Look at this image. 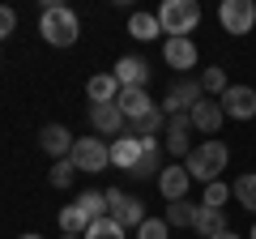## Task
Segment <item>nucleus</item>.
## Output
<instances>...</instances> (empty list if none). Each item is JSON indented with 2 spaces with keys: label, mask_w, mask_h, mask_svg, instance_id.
<instances>
[{
  "label": "nucleus",
  "mask_w": 256,
  "mask_h": 239,
  "mask_svg": "<svg viewBox=\"0 0 256 239\" xmlns=\"http://www.w3.org/2000/svg\"><path fill=\"white\" fill-rule=\"evenodd\" d=\"M38 34L52 47H73L77 34H82V18H77L68 4L52 0V4H43V13H38Z\"/></svg>",
  "instance_id": "obj_1"
},
{
  "label": "nucleus",
  "mask_w": 256,
  "mask_h": 239,
  "mask_svg": "<svg viewBox=\"0 0 256 239\" xmlns=\"http://www.w3.org/2000/svg\"><path fill=\"white\" fill-rule=\"evenodd\" d=\"M226 162H230V150L222 146L218 137H214V141H201V146H192V154L184 158V171H188L192 180H201V184H214V180L226 171Z\"/></svg>",
  "instance_id": "obj_2"
},
{
  "label": "nucleus",
  "mask_w": 256,
  "mask_h": 239,
  "mask_svg": "<svg viewBox=\"0 0 256 239\" xmlns=\"http://www.w3.org/2000/svg\"><path fill=\"white\" fill-rule=\"evenodd\" d=\"M158 22H162L166 38H188L192 30L201 26V4H196V0H162Z\"/></svg>",
  "instance_id": "obj_3"
},
{
  "label": "nucleus",
  "mask_w": 256,
  "mask_h": 239,
  "mask_svg": "<svg viewBox=\"0 0 256 239\" xmlns=\"http://www.w3.org/2000/svg\"><path fill=\"white\" fill-rule=\"evenodd\" d=\"M107 218L111 222H120L124 230H137L141 222H146V201L141 196H128V192H120V188H107Z\"/></svg>",
  "instance_id": "obj_4"
},
{
  "label": "nucleus",
  "mask_w": 256,
  "mask_h": 239,
  "mask_svg": "<svg viewBox=\"0 0 256 239\" xmlns=\"http://www.w3.org/2000/svg\"><path fill=\"white\" fill-rule=\"evenodd\" d=\"M73 166L77 171H86V175H98V171H107L111 166V146L102 137H77V146H73Z\"/></svg>",
  "instance_id": "obj_5"
},
{
  "label": "nucleus",
  "mask_w": 256,
  "mask_h": 239,
  "mask_svg": "<svg viewBox=\"0 0 256 239\" xmlns=\"http://www.w3.org/2000/svg\"><path fill=\"white\" fill-rule=\"evenodd\" d=\"M201 98H205V90H201V82H196V77H175L171 90H166V98L158 102V107H162L166 116H188Z\"/></svg>",
  "instance_id": "obj_6"
},
{
  "label": "nucleus",
  "mask_w": 256,
  "mask_h": 239,
  "mask_svg": "<svg viewBox=\"0 0 256 239\" xmlns=\"http://www.w3.org/2000/svg\"><path fill=\"white\" fill-rule=\"evenodd\" d=\"M218 22H222L226 34H248V30L256 26V4L252 0H222Z\"/></svg>",
  "instance_id": "obj_7"
},
{
  "label": "nucleus",
  "mask_w": 256,
  "mask_h": 239,
  "mask_svg": "<svg viewBox=\"0 0 256 239\" xmlns=\"http://www.w3.org/2000/svg\"><path fill=\"white\" fill-rule=\"evenodd\" d=\"M90 124L98 137H124L128 132V120L116 102H90Z\"/></svg>",
  "instance_id": "obj_8"
},
{
  "label": "nucleus",
  "mask_w": 256,
  "mask_h": 239,
  "mask_svg": "<svg viewBox=\"0 0 256 239\" xmlns=\"http://www.w3.org/2000/svg\"><path fill=\"white\" fill-rule=\"evenodd\" d=\"M192 116H166V128H162V146H166V154H175V158H188L192 154Z\"/></svg>",
  "instance_id": "obj_9"
},
{
  "label": "nucleus",
  "mask_w": 256,
  "mask_h": 239,
  "mask_svg": "<svg viewBox=\"0 0 256 239\" xmlns=\"http://www.w3.org/2000/svg\"><path fill=\"white\" fill-rule=\"evenodd\" d=\"M111 73H116L120 90H146L150 86V64L141 60V56H120Z\"/></svg>",
  "instance_id": "obj_10"
},
{
  "label": "nucleus",
  "mask_w": 256,
  "mask_h": 239,
  "mask_svg": "<svg viewBox=\"0 0 256 239\" xmlns=\"http://www.w3.org/2000/svg\"><path fill=\"white\" fill-rule=\"evenodd\" d=\"M188 116H192V132H205V137L214 141V137H218V128H222V120H226V111H222L218 98H201Z\"/></svg>",
  "instance_id": "obj_11"
},
{
  "label": "nucleus",
  "mask_w": 256,
  "mask_h": 239,
  "mask_svg": "<svg viewBox=\"0 0 256 239\" xmlns=\"http://www.w3.org/2000/svg\"><path fill=\"white\" fill-rule=\"evenodd\" d=\"M218 102H222V111H226L230 120H252L256 116V90L252 86H230Z\"/></svg>",
  "instance_id": "obj_12"
},
{
  "label": "nucleus",
  "mask_w": 256,
  "mask_h": 239,
  "mask_svg": "<svg viewBox=\"0 0 256 239\" xmlns=\"http://www.w3.org/2000/svg\"><path fill=\"white\" fill-rule=\"evenodd\" d=\"M188 188H192V175L184 171V162L162 166V175H158V192L166 196V205H171V201H188Z\"/></svg>",
  "instance_id": "obj_13"
},
{
  "label": "nucleus",
  "mask_w": 256,
  "mask_h": 239,
  "mask_svg": "<svg viewBox=\"0 0 256 239\" xmlns=\"http://www.w3.org/2000/svg\"><path fill=\"white\" fill-rule=\"evenodd\" d=\"M38 146H43V154H52L56 162L60 158H68L73 154V146H77V137L64 124H43V132H38Z\"/></svg>",
  "instance_id": "obj_14"
},
{
  "label": "nucleus",
  "mask_w": 256,
  "mask_h": 239,
  "mask_svg": "<svg viewBox=\"0 0 256 239\" xmlns=\"http://www.w3.org/2000/svg\"><path fill=\"white\" fill-rule=\"evenodd\" d=\"M162 60L171 68H180V77H188V68H196V43H192V38H166Z\"/></svg>",
  "instance_id": "obj_15"
},
{
  "label": "nucleus",
  "mask_w": 256,
  "mask_h": 239,
  "mask_svg": "<svg viewBox=\"0 0 256 239\" xmlns=\"http://www.w3.org/2000/svg\"><path fill=\"white\" fill-rule=\"evenodd\" d=\"M132 180H150V175H162V146H158V137H150V141H141V158H137V166H132Z\"/></svg>",
  "instance_id": "obj_16"
},
{
  "label": "nucleus",
  "mask_w": 256,
  "mask_h": 239,
  "mask_svg": "<svg viewBox=\"0 0 256 239\" xmlns=\"http://www.w3.org/2000/svg\"><path fill=\"white\" fill-rule=\"evenodd\" d=\"M192 230L201 239H218V235H226V214L222 210H210V205H196V222H192Z\"/></svg>",
  "instance_id": "obj_17"
},
{
  "label": "nucleus",
  "mask_w": 256,
  "mask_h": 239,
  "mask_svg": "<svg viewBox=\"0 0 256 239\" xmlns=\"http://www.w3.org/2000/svg\"><path fill=\"white\" fill-rule=\"evenodd\" d=\"M116 107L124 111V120L132 124V120H141V116H150V111L158 107V102H150V94L146 90H120V98H116Z\"/></svg>",
  "instance_id": "obj_18"
},
{
  "label": "nucleus",
  "mask_w": 256,
  "mask_h": 239,
  "mask_svg": "<svg viewBox=\"0 0 256 239\" xmlns=\"http://www.w3.org/2000/svg\"><path fill=\"white\" fill-rule=\"evenodd\" d=\"M137 158H141V141L137 137H116L111 141V162L120 166V171H132V166H137Z\"/></svg>",
  "instance_id": "obj_19"
},
{
  "label": "nucleus",
  "mask_w": 256,
  "mask_h": 239,
  "mask_svg": "<svg viewBox=\"0 0 256 239\" xmlns=\"http://www.w3.org/2000/svg\"><path fill=\"white\" fill-rule=\"evenodd\" d=\"M162 128H166V111H162V107H154L150 116H141V120H132V124H128V137L150 141V137H158Z\"/></svg>",
  "instance_id": "obj_20"
},
{
  "label": "nucleus",
  "mask_w": 256,
  "mask_h": 239,
  "mask_svg": "<svg viewBox=\"0 0 256 239\" xmlns=\"http://www.w3.org/2000/svg\"><path fill=\"white\" fill-rule=\"evenodd\" d=\"M86 94H90V102H116V98H120L116 73H94L90 82H86Z\"/></svg>",
  "instance_id": "obj_21"
},
{
  "label": "nucleus",
  "mask_w": 256,
  "mask_h": 239,
  "mask_svg": "<svg viewBox=\"0 0 256 239\" xmlns=\"http://www.w3.org/2000/svg\"><path fill=\"white\" fill-rule=\"evenodd\" d=\"M128 34L141 38V43L158 38V34H162V22H158V13H132V18H128Z\"/></svg>",
  "instance_id": "obj_22"
},
{
  "label": "nucleus",
  "mask_w": 256,
  "mask_h": 239,
  "mask_svg": "<svg viewBox=\"0 0 256 239\" xmlns=\"http://www.w3.org/2000/svg\"><path fill=\"white\" fill-rule=\"evenodd\" d=\"M60 230H64V235H77V239H82L86 230H90V218H86V214L77 210V201L60 210Z\"/></svg>",
  "instance_id": "obj_23"
},
{
  "label": "nucleus",
  "mask_w": 256,
  "mask_h": 239,
  "mask_svg": "<svg viewBox=\"0 0 256 239\" xmlns=\"http://www.w3.org/2000/svg\"><path fill=\"white\" fill-rule=\"evenodd\" d=\"M77 210H82L86 218H90V226H94L98 218H107V196H102V192H94V188H86V192L77 196Z\"/></svg>",
  "instance_id": "obj_24"
},
{
  "label": "nucleus",
  "mask_w": 256,
  "mask_h": 239,
  "mask_svg": "<svg viewBox=\"0 0 256 239\" xmlns=\"http://www.w3.org/2000/svg\"><path fill=\"white\" fill-rule=\"evenodd\" d=\"M230 196H235L244 210H252L256 214V171H248V175H239L235 184H230Z\"/></svg>",
  "instance_id": "obj_25"
},
{
  "label": "nucleus",
  "mask_w": 256,
  "mask_h": 239,
  "mask_svg": "<svg viewBox=\"0 0 256 239\" xmlns=\"http://www.w3.org/2000/svg\"><path fill=\"white\" fill-rule=\"evenodd\" d=\"M201 90H205V94H214V98H222V94L230 90L226 68H218V64H214V68H205V73H201Z\"/></svg>",
  "instance_id": "obj_26"
},
{
  "label": "nucleus",
  "mask_w": 256,
  "mask_h": 239,
  "mask_svg": "<svg viewBox=\"0 0 256 239\" xmlns=\"http://www.w3.org/2000/svg\"><path fill=\"white\" fill-rule=\"evenodd\" d=\"M47 180H52V188H73V180H77V166H73V158H60V162H52Z\"/></svg>",
  "instance_id": "obj_27"
},
{
  "label": "nucleus",
  "mask_w": 256,
  "mask_h": 239,
  "mask_svg": "<svg viewBox=\"0 0 256 239\" xmlns=\"http://www.w3.org/2000/svg\"><path fill=\"white\" fill-rule=\"evenodd\" d=\"M192 222H196V205H188V201L166 205V226H192Z\"/></svg>",
  "instance_id": "obj_28"
},
{
  "label": "nucleus",
  "mask_w": 256,
  "mask_h": 239,
  "mask_svg": "<svg viewBox=\"0 0 256 239\" xmlns=\"http://www.w3.org/2000/svg\"><path fill=\"white\" fill-rule=\"evenodd\" d=\"M82 239H128V230L120 226V222H111V218H98Z\"/></svg>",
  "instance_id": "obj_29"
},
{
  "label": "nucleus",
  "mask_w": 256,
  "mask_h": 239,
  "mask_svg": "<svg viewBox=\"0 0 256 239\" xmlns=\"http://www.w3.org/2000/svg\"><path fill=\"white\" fill-rule=\"evenodd\" d=\"M226 201H230V184H222V180L205 184V196H201V205H210V210H222Z\"/></svg>",
  "instance_id": "obj_30"
},
{
  "label": "nucleus",
  "mask_w": 256,
  "mask_h": 239,
  "mask_svg": "<svg viewBox=\"0 0 256 239\" xmlns=\"http://www.w3.org/2000/svg\"><path fill=\"white\" fill-rule=\"evenodd\" d=\"M166 230H171V226H166V218H146L137 226V239H166Z\"/></svg>",
  "instance_id": "obj_31"
},
{
  "label": "nucleus",
  "mask_w": 256,
  "mask_h": 239,
  "mask_svg": "<svg viewBox=\"0 0 256 239\" xmlns=\"http://www.w3.org/2000/svg\"><path fill=\"white\" fill-rule=\"evenodd\" d=\"M13 30H18V13H13L9 4H0V43H4Z\"/></svg>",
  "instance_id": "obj_32"
},
{
  "label": "nucleus",
  "mask_w": 256,
  "mask_h": 239,
  "mask_svg": "<svg viewBox=\"0 0 256 239\" xmlns=\"http://www.w3.org/2000/svg\"><path fill=\"white\" fill-rule=\"evenodd\" d=\"M218 239H239V235H235V230H226V235H218Z\"/></svg>",
  "instance_id": "obj_33"
},
{
  "label": "nucleus",
  "mask_w": 256,
  "mask_h": 239,
  "mask_svg": "<svg viewBox=\"0 0 256 239\" xmlns=\"http://www.w3.org/2000/svg\"><path fill=\"white\" fill-rule=\"evenodd\" d=\"M22 239H43V235H22Z\"/></svg>",
  "instance_id": "obj_34"
},
{
  "label": "nucleus",
  "mask_w": 256,
  "mask_h": 239,
  "mask_svg": "<svg viewBox=\"0 0 256 239\" xmlns=\"http://www.w3.org/2000/svg\"><path fill=\"white\" fill-rule=\"evenodd\" d=\"M248 239H256V226H252V235H248Z\"/></svg>",
  "instance_id": "obj_35"
},
{
  "label": "nucleus",
  "mask_w": 256,
  "mask_h": 239,
  "mask_svg": "<svg viewBox=\"0 0 256 239\" xmlns=\"http://www.w3.org/2000/svg\"><path fill=\"white\" fill-rule=\"evenodd\" d=\"M64 239H77V235H64Z\"/></svg>",
  "instance_id": "obj_36"
}]
</instances>
